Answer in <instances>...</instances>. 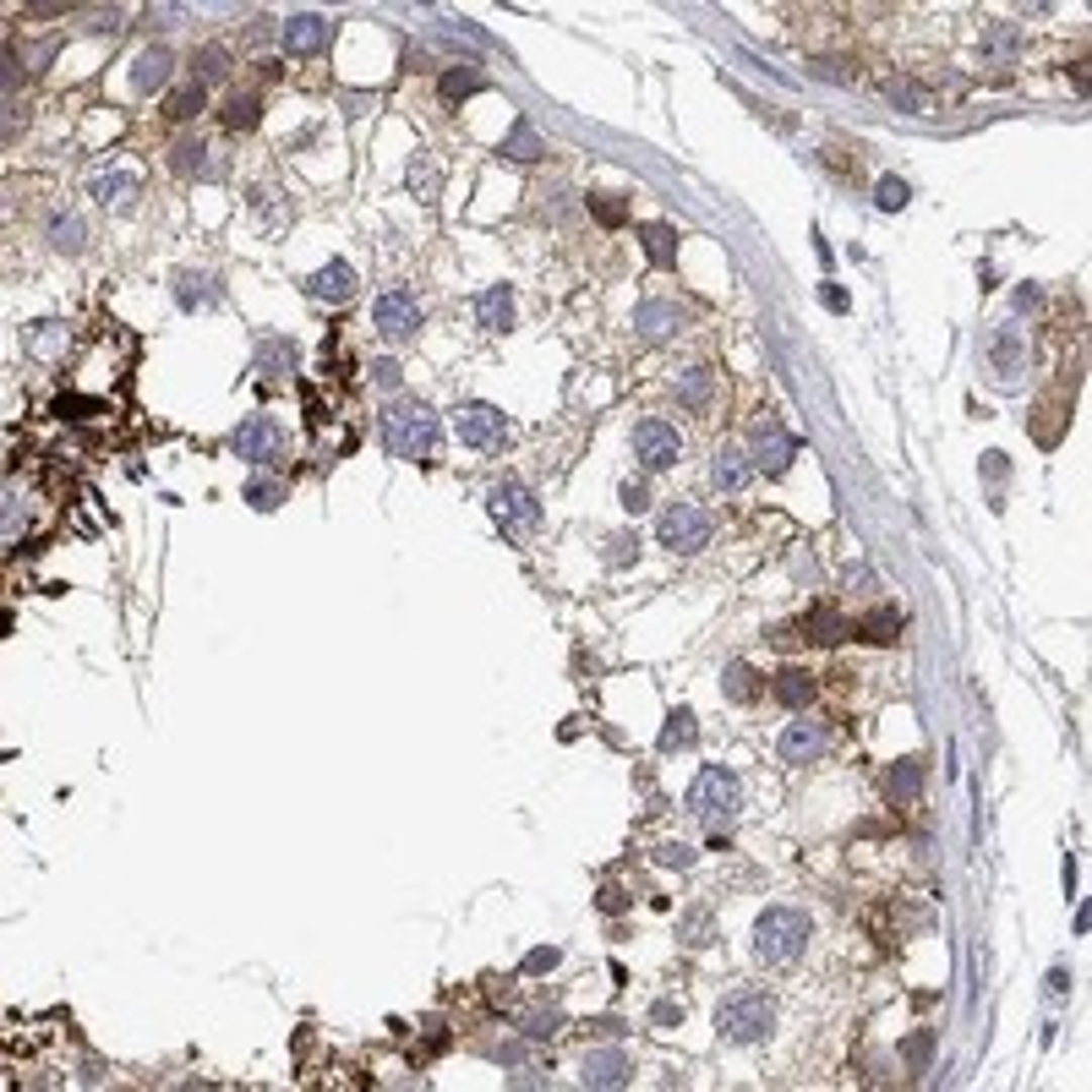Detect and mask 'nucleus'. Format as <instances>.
Returning a JSON list of instances; mask_svg holds the SVG:
<instances>
[{
	"label": "nucleus",
	"instance_id": "nucleus-14",
	"mask_svg": "<svg viewBox=\"0 0 1092 1092\" xmlns=\"http://www.w3.org/2000/svg\"><path fill=\"white\" fill-rule=\"evenodd\" d=\"M825 754V726L819 721H792L787 732H781V760L787 765H808Z\"/></svg>",
	"mask_w": 1092,
	"mask_h": 1092
},
{
	"label": "nucleus",
	"instance_id": "nucleus-26",
	"mask_svg": "<svg viewBox=\"0 0 1092 1092\" xmlns=\"http://www.w3.org/2000/svg\"><path fill=\"white\" fill-rule=\"evenodd\" d=\"M230 77V49L224 44H208V49H197V61H192V83H224Z\"/></svg>",
	"mask_w": 1092,
	"mask_h": 1092
},
{
	"label": "nucleus",
	"instance_id": "nucleus-43",
	"mask_svg": "<svg viewBox=\"0 0 1092 1092\" xmlns=\"http://www.w3.org/2000/svg\"><path fill=\"white\" fill-rule=\"evenodd\" d=\"M656 863H662V869H689L694 853L683 841H667V847H656Z\"/></svg>",
	"mask_w": 1092,
	"mask_h": 1092
},
{
	"label": "nucleus",
	"instance_id": "nucleus-25",
	"mask_svg": "<svg viewBox=\"0 0 1092 1092\" xmlns=\"http://www.w3.org/2000/svg\"><path fill=\"white\" fill-rule=\"evenodd\" d=\"M710 476H716L721 492H743V487H749V460H743L737 449H721L716 465H710Z\"/></svg>",
	"mask_w": 1092,
	"mask_h": 1092
},
{
	"label": "nucleus",
	"instance_id": "nucleus-18",
	"mask_svg": "<svg viewBox=\"0 0 1092 1092\" xmlns=\"http://www.w3.org/2000/svg\"><path fill=\"white\" fill-rule=\"evenodd\" d=\"M170 66H175V56H170L165 44H147L142 56H137V66H131V88H137V93L165 88L170 83Z\"/></svg>",
	"mask_w": 1092,
	"mask_h": 1092
},
{
	"label": "nucleus",
	"instance_id": "nucleus-47",
	"mask_svg": "<svg viewBox=\"0 0 1092 1092\" xmlns=\"http://www.w3.org/2000/svg\"><path fill=\"white\" fill-rule=\"evenodd\" d=\"M590 213L601 224H623V202H612V197H590Z\"/></svg>",
	"mask_w": 1092,
	"mask_h": 1092
},
{
	"label": "nucleus",
	"instance_id": "nucleus-34",
	"mask_svg": "<svg viewBox=\"0 0 1092 1092\" xmlns=\"http://www.w3.org/2000/svg\"><path fill=\"white\" fill-rule=\"evenodd\" d=\"M699 737V726H694V710H672L667 716V726H662V749L672 754V749H689Z\"/></svg>",
	"mask_w": 1092,
	"mask_h": 1092
},
{
	"label": "nucleus",
	"instance_id": "nucleus-46",
	"mask_svg": "<svg viewBox=\"0 0 1092 1092\" xmlns=\"http://www.w3.org/2000/svg\"><path fill=\"white\" fill-rule=\"evenodd\" d=\"M372 377H377V388H399L404 383V367H399V361H372Z\"/></svg>",
	"mask_w": 1092,
	"mask_h": 1092
},
{
	"label": "nucleus",
	"instance_id": "nucleus-27",
	"mask_svg": "<svg viewBox=\"0 0 1092 1092\" xmlns=\"http://www.w3.org/2000/svg\"><path fill=\"white\" fill-rule=\"evenodd\" d=\"M213 147L208 142H175V170L181 175H202V181H213L219 175V165H213Z\"/></svg>",
	"mask_w": 1092,
	"mask_h": 1092
},
{
	"label": "nucleus",
	"instance_id": "nucleus-24",
	"mask_svg": "<svg viewBox=\"0 0 1092 1092\" xmlns=\"http://www.w3.org/2000/svg\"><path fill=\"white\" fill-rule=\"evenodd\" d=\"M258 372L274 383V377H290L295 372V344L290 339H263L258 344Z\"/></svg>",
	"mask_w": 1092,
	"mask_h": 1092
},
{
	"label": "nucleus",
	"instance_id": "nucleus-6",
	"mask_svg": "<svg viewBox=\"0 0 1092 1092\" xmlns=\"http://www.w3.org/2000/svg\"><path fill=\"white\" fill-rule=\"evenodd\" d=\"M662 547L667 552H699L710 541V514L705 508H694V503H672L667 514H662Z\"/></svg>",
	"mask_w": 1092,
	"mask_h": 1092
},
{
	"label": "nucleus",
	"instance_id": "nucleus-19",
	"mask_svg": "<svg viewBox=\"0 0 1092 1092\" xmlns=\"http://www.w3.org/2000/svg\"><path fill=\"white\" fill-rule=\"evenodd\" d=\"M476 317H481V328H487V333L514 328V290H508V285H492V290L476 301Z\"/></svg>",
	"mask_w": 1092,
	"mask_h": 1092
},
{
	"label": "nucleus",
	"instance_id": "nucleus-52",
	"mask_svg": "<svg viewBox=\"0 0 1092 1092\" xmlns=\"http://www.w3.org/2000/svg\"><path fill=\"white\" fill-rule=\"evenodd\" d=\"M492 1060H503V1065H519V1060H524V1049H519V1044H497V1049H492Z\"/></svg>",
	"mask_w": 1092,
	"mask_h": 1092
},
{
	"label": "nucleus",
	"instance_id": "nucleus-3",
	"mask_svg": "<svg viewBox=\"0 0 1092 1092\" xmlns=\"http://www.w3.org/2000/svg\"><path fill=\"white\" fill-rule=\"evenodd\" d=\"M808 918L803 912H792V907H771L760 923H754V956L760 962H771V967H781V962H798L803 956V946H808Z\"/></svg>",
	"mask_w": 1092,
	"mask_h": 1092
},
{
	"label": "nucleus",
	"instance_id": "nucleus-32",
	"mask_svg": "<svg viewBox=\"0 0 1092 1092\" xmlns=\"http://www.w3.org/2000/svg\"><path fill=\"white\" fill-rule=\"evenodd\" d=\"M644 252H651V263H678V230L672 224H644Z\"/></svg>",
	"mask_w": 1092,
	"mask_h": 1092
},
{
	"label": "nucleus",
	"instance_id": "nucleus-10",
	"mask_svg": "<svg viewBox=\"0 0 1092 1092\" xmlns=\"http://www.w3.org/2000/svg\"><path fill=\"white\" fill-rule=\"evenodd\" d=\"M492 514H497V524H508V530H535V524H541V503H535V492L519 487V481H497Z\"/></svg>",
	"mask_w": 1092,
	"mask_h": 1092
},
{
	"label": "nucleus",
	"instance_id": "nucleus-50",
	"mask_svg": "<svg viewBox=\"0 0 1092 1092\" xmlns=\"http://www.w3.org/2000/svg\"><path fill=\"white\" fill-rule=\"evenodd\" d=\"M547 967H558V951H552V946H547V951H530V956H524V973H547Z\"/></svg>",
	"mask_w": 1092,
	"mask_h": 1092
},
{
	"label": "nucleus",
	"instance_id": "nucleus-44",
	"mask_svg": "<svg viewBox=\"0 0 1092 1092\" xmlns=\"http://www.w3.org/2000/svg\"><path fill=\"white\" fill-rule=\"evenodd\" d=\"M623 508L628 514H644V508H651V487H644V481H623Z\"/></svg>",
	"mask_w": 1092,
	"mask_h": 1092
},
{
	"label": "nucleus",
	"instance_id": "nucleus-49",
	"mask_svg": "<svg viewBox=\"0 0 1092 1092\" xmlns=\"http://www.w3.org/2000/svg\"><path fill=\"white\" fill-rule=\"evenodd\" d=\"M633 552H639V541H633V535H612V552H606V563H628Z\"/></svg>",
	"mask_w": 1092,
	"mask_h": 1092
},
{
	"label": "nucleus",
	"instance_id": "nucleus-23",
	"mask_svg": "<svg viewBox=\"0 0 1092 1092\" xmlns=\"http://www.w3.org/2000/svg\"><path fill=\"white\" fill-rule=\"evenodd\" d=\"M771 689H776V699H781V705L803 710L808 699H814V678H808L803 667H787V672H776V683H771Z\"/></svg>",
	"mask_w": 1092,
	"mask_h": 1092
},
{
	"label": "nucleus",
	"instance_id": "nucleus-51",
	"mask_svg": "<svg viewBox=\"0 0 1092 1092\" xmlns=\"http://www.w3.org/2000/svg\"><path fill=\"white\" fill-rule=\"evenodd\" d=\"M601 907H606V912H623V907H628V896L617 891V885H606V891H601Z\"/></svg>",
	"mask_w": 1092,
	"mask_h": 1092
},
{
	"label": "nucleus",
	"instance_id": "nucleus-28",
	"mask_svg": "<svg viewBox=\"0 0 1092 1092\" xmlns=\"http://www.w3.org/2000/svg\"><path fill=\"white\" fill-rule=\"evenodd\" d=\"M858 633H863L869 644H891L896 633H901V612H896V606H874V612L858 623Z\"/></svg>",
	"mask_w": 1092,
	"mask_h": 1092
},
{
	"label": "nucleus",
	"instance_id": "nucleus-54",
	"mask_svg": "<svg viewBox=\"0 0 1092 1092\" xmlns=\"http://www.w3.org/2000/svg\"><path fill=\"white\" fill-rule=\"evenodd\" d=\"M923 1055H928V1037H912V1044H907V1060L923 1065Z\"/></svg>",
	"mask_w": 1092,
	"mask_h": 1092
},
{
	"label": "nucleus",
	"instance_id": "nucleus-4",
	"mask_svg": "<svg viewBox=\"0 0 1092 1092\" xmlns=\"http://www.w3.org/2000/svg\"><path fill=\"white\" fill-rule=\"evenodd\" d=\"M776 1010L765 994H737V1000H726L716 1010V1032L726 1037V1044H760L765 1032H771Z\"/></svg>",
	"mask_w": 1092,
	"mask_h": 1092
},
{
	"label": "nucleus",
	"instance_id": "nucleus-45",
	"mask_svg": "<svg viewBox=\"0 0 1092 1092\" xmlns=\"http://www.w3.org/2000/svg\"><path fill=\"white\" fill-rule=\"evenodd\" d=\"M410 186H415V192H421V197L431 202V192H437V175H431V165H426V159H415V165H410Z\"/></svg>",
	"mask_w": 1092,
	"mask_h": 1092
},
{
	"label": "nucleus",
	"instance_id": "nucleus-1",
	"mask_svg": "<svg viewBox=\"0 0 1092 1092\" xmlns=\"http://www.w3.org/2000/svg\"><path fill=\"white\" fill-rule=\"evenodd\" d=\"M383 442L394 460H431L437 454V415L421 399H399L383 415Z\"/></svg>",
	"mask_w": 1092,
	"mask_h": 1092
},
{
	"label": "nucleus",
	"instance_id": "nucleus-35",
	"mask_svg": "<svg viewBox=\"0 0 1092 1092\" xmlns=\"http://www.w3.org/2000/svg\"><path fill=\"white\" fill-rule=\"evenodd\" d=\"M258 110H263L258 93H235V99L224 104V126H230V131H252V126H258Z\"/></svg>",
	"mask_w": 1092,
	"mask_h": 1092
},
{
	"label": "nucleus",
	"instance_id": "nucleus-16",
	"mask_svg": "<svg viewBox=\"0 0 1092 1092\" xmlns=\"http://www.w3.org/2000/svg\"><path fill=\"white\" fill-rule=\"evenodd\" d=\"M306 290H312V301L344 306L350 295H356V268H350V263H328V268H317V274L306 279Z\"/></svg>",
	"mask_w": 1092,
	"mask_h": 1092
},
{
	"label": "nucleus",
	"instance_id": "nucleus-13",
	"mask_svg": "<svg viewBox=\"0 0 1092 1092\" xmlns=\"http://www.w3.org/2000/svg\"><path fill=\"white\" fill-rule=\"evenodd\" d=\"M683 317L672 301H644L639 312H633V328H639V339H651V344H662V339H672V333H683Z\"/></svg>",
	"mask_w": 1092,
	"mask_h": 1092
},
{
	"label": "nucleus",
	"instance_id": "nucleus-7",
	"mask_svg": "<svg viewBox=\"0 0 1092 1092\" xmlns=\"http://www.w3.org/2000/svg\"><path fill=\"white\" fill-rule=\"evenodd\" d=\"M454 426H460L465 449H481V454H492V449L508 442V415L492 410V404H465V410L454 415Z\"/></svg>",
	"mask_w": 1092,
	"mask_h": 1092
},
{
	"label": "nucleus",
	"instance_id": "nucleus-40",
	"mask_svg": "<svg viewBox=\"0 0 1092 1092\" xmlns=\"http://www.w3.org/2000/svg\"><path fill=\"white\" fill-rule=\"evenodd\" d=\"M558 1027H563V1016H558L552 1005H547V1010H530V1016H524V1037H552Z\"/></svg>",
	"mask_w": 1092,
	"mask_h": 1092
},
{
	"label": "nucleus",
	"instance_id": "nucleus-55",
	"mask_svg": "<svg viewBox=\"0 0 1092 1092\" xmlns=\"http://www.w3.org/2000/svg\"><path fill=\"white\" fill-rule=\"evenodd\" d=\"M825 306H830V312H847V295L835 290V285H825Z\"/></svg>",
	"mask_w": 1092,
	"mask_h": 1092
},
{
	"label": "nucleus",
	"instance_id": "nucleus-2",
	"mask_svg": "<svg viewBox=\"0 0 1092 1092\" xmlns=\"http://www.w3.org/2000/svg\"><path fill=\"white\" fill-rule=\"evenodd\" d=\"M737 808H743V787H737L732 771H721V765H705V771L694 776L689 787V814H699L710 830L721 835V825H732Z\"/></svg>",
	"mask_w": 1092,
	"mask_h": 1092
},
{
	"label": "nucleus",
	"instance_id": "nucleus-12",
	"mask_svg": "<svg viewBox=\"0 0 1092 1092\" xmlns=\"http://www.w3.org/2000/svg\"><path fill=\"white\" fill-rule=\"evenodd\" d=\"M328 17H317V11H301V17H290L285 28H279V38H285L290 56H317V49H328Z\"/></svg>",
	"mask_w": 1092,
	"mask_h": 1092
},
{
	"label": "nucleus",
	"instance_id": "nucleus-29",
	"mask_svg": "<svg viewBox=\"0 0 1092 1092\" xmlns=\"http://www.w3.org/2000/svg\"><path fill=\"white\" fill-rule=\"evenodd\" d=\"M49 240H56V252H83L88 246V224L77 219V213H56V219H49Z\"/></svg>",
	"mask_w": 1092,
	"mask_h": 1092
},
{
	"label": "nucleus",
	"instance_id": "nucleus-31",
	"mask_svg": "<svg viewBox=\"0 0 1092 1092\" xmlns=\"http://www.w3.org/2000/svg\"><path fill=\"white\" fill-rule=\"evenodd\" d=\"M1021 49V38L1010 22H994V28H983V61H1010Z\"/></svg>",
	"mask_w": 1092,
	"mask_h": 1092
},
{
	"label": "nucleus",
	"instance_id": "nucleus-20",
	"mask_svg": "<svg viewBox=\"0 0 1092 1092\" xmlns=\"http://www.w3.org/2000/svg\"><path fill=\"white\" fill-rule=\"evenodd\" d=\"M803 633H808L814 644H841L847 633H853V623H847V617L835 612V606H814V612L803 617Z\"/></svg>",
	"mask_w": 1092,
	"mask_h": 1092
},
{
	"label": "nucleus",
	"instance_id": "nucleus-22",
	"mask_svg": "<svg viewBox=\"0 0 1092 1092\" xmlns=\"http://www.w3.org/2000/svg\"><path fill=\"white\" fill-rule=\"evenodd\" d=\"M175 301H181L186 312H208V306L219 301V290H213L208 274H181L175 279Z\"/></svg>",
	"mask_w": 1092,
	"mask_h": 1092
},
{
	"label": "nucleus",
	"instance_id": "nucleus-15",
	"mask_svg": "<svg viewBox=\"0 0 1092 1092\" xmlns=\"http://www.w3.org/2000/svg\"><path fill=\"white\" fill-rule=\"evenodd\" d=\"M628 1071H633V1065H628L623 1049H590L579 1076H585V1087H623Z\"/></svg>",
	"mask_w": 1092,
	"mask_h": 1092
},
{
	"label": "nucleus",
	"instance_id": "nucleus-11",
	"mask_svg": "<svg viewBox=\"0 0 1092 1092\" xmlns=\"http://www.w3.org/2000/svg\"><path fill=\"white\" fill-rule=\"evenodd\" d=\"M792 454H798V442L787 437V426H781V421H760V426H754V465H760L765 476H781V470L792 465Z\"/></svg>",
	"mask_w": 1092,
	"mask_h": 1092
},
{
	"label": "nucleus",
	"instance_id": "nucleus-33",
	"mask_svg": "<svg viewBox=\"0 0 1092 1092\" xmlns=\"http://www.w3.org/2000/svg\"><path fill=\"white\" fill-rule=\"evenodd\" d=\"M503 154L519 159V165H530V159H541L547 147H541V137H535V126H524V120H519V126L503 137Z\"/></svg>",
	"mask_w": 1092,
	"mask_h": 1092
},
{
	"label": "nucleus",
	"instance_id": "nucleus-36",
	"mask_svg": "<svg viewBox=\"0 0 1092 1092\" xmlns=\"http://www.w3.org/2000/svg\"><path fill=\"white\" fill-rule=\"evenodd\" d=\"M246 503L258 508V514H268V508H279V503H285V481H268V476H258V481L246 487Z\"/></svg>",
	"mask_w": 1092,
	"mask_h": 1092
},
{
	"label": "nucleus",
	"instance_id": "nucleus-42",
	"mask_svg": "<svg viewBox=\"0 0 1092 1092\" xmlns=\"http://www.w3.org/2000/svg\"><path fill=\"white\" fill-rule=\"evenodd\" d=\"M465 93H481V77L476 72H449V77H442V99H465Z\"/></svg>",
	"mask_w": 1092,
	"mask_h": 1092
},
{
	"label": "nucleus",
	"instance_id": "nucleus-37",
	"mask_svg": "<svg viewBox=\"0 0 1092 1092\" xmlns=\"http://www.w3.org/2000/svg\"><path fill=\"white\" fill-rule=\"evenodd\" d=\"M721 689L732 694V699H754V694H760V683H754V667H749V662H732V667H726V678H721Z\"/></svg>",
	"mask_w": 1092,
	"mask_h": 1092
},
{
	"label": "nucleus",
	"instance_id": "nucleus-17",
	"mask_svg": "<svg viewBox=\"0 0 1092 1092\" xmlns=\"http://www.w3.org/2000/svg\"><path fill=\"white\" fill-rule=\"evenodd\" d=\"M983 356L994 361V372H1000L1005 383H1010V377H1016L1021 367H1027V344H1021V333H1016V328H994V333H989V344H983Z\"/></svg>",
	"mask_w": 1092,
	"mask_h": 1092
},
{
	"label": "nucleus",
	"instance_id": "nucleus-48",
	"mask_svg": "<svg viewBox=\"0 0 1092 1092\" xmlns=\"http://www.w3.org/2000/svg\"><path fill=\"white\" fill-rule=\"evenodd\" d=\"M651 1021H656V1027H678V1021H683V1005H678V1000H662V1005L651 1010Z\"/></svg>",
	"mask_w": 1092,
	"mask_h": 1092
},
{
	"label": "nucleus",
	"instance_id": "nucleus-41",
	"mask_svg": "<svg viewBox=\"0 0 1092 1092\" xmlns=\"http://www.w3.org/2000/svg\"><path fill=\"white\" fill-rule=\"evenodd\" d=\"M874 197H880V208H885V213L907 208V181H896V175H885V181H880V192H874Z\"/></svg>",
	"mask_w": 1092,
	"mask_h": 1092
},
{
	"label": "nucleus",
	"instance_id": "nucleus-30",
	"mask_svg": "<svg viewBox=\"0 0 1092 1092\" xmlns=\"http://www.w3.org/2000/svg\"><path fill=\"white\" fill-rule=\"evenodd\" d=\"M885 787H891V798H896V803H912V798L923 792V760H901Z\"/></svg>",
	"mask_w": 1092,
	"mask_h": 1092
},
{
	"label": "nucleus",
	"instance_id": "nucleus-53",
	"mask_svg": "<svg viewBox=\"0 0 1092 1092\" xmlns=\"http://www.w3.org/2000/svg\"><path fill=\"white\" fill-rule=\"evenodd\" d=\"M56 344H61V333H33V350H38V356H49Z\"/></svg>",
	"mask_w": 1092,
	"mask_h": 1092
},
{
	"label": "nucleus",
	"instance_id": "nucleus-38",
	"mask_svg": "<svg viewBox=\"0 0 1092 1092\" xmlns=\"http://www.w3.org/2000/svg\"><path fill=\"white\" fill-rule=\"evenodd\" d=\"M678 399L689 404V410H699V404L710 399V372H705V367H694V372H689V377H683V383H678Z\"/></svg>",
	"mask_w": 1092,
	"mask_h": 1092
},
{
	"label": "nucleus",
	"instance_id": "nucleus-8",
	"mask_svg": "<svg viewBox=\"0 0 1092 1092\" xmlns=\"http://www.w3.org/2000/svg\"><path fill=\"white\" fill-rule=\"evenodd\" d=\"M372 322L383 339H410V333L421 328V301H415L410 290H383L372 301Z\"/></svg>",
	"mask_w": 1092,
	"mask_h": 1092
},
{
	"label": "nucleus",
	"instance_id": "nucleus-21",
	"mask_svg": "<svg viewBox=\"0 0 1092 1092\" xmlns=\"http://www.w3.org/2000/svg\"><path fill=\"white\" fill-rule=\"evenodd\" d=\"M93 197H99L104 208H131V202H137V175H126V170L99 175V181H93Z\"/></svg>",
	"mask_w": 1092,
	"mask_h": 1092
},
{
	"label": "nucleus",
	"instance_id": "nucleus-9",
	"mask_svg": "<svg viewBox=\"0 0 1092 1092\" xmlns=\"http://www.w3.org/2000/svg\"><path fill=\"white\" fill-rule=\"evenodd\" d=\"M678 454H683L678 426H667V421H639V426H633V460H639L644 470L678 465Z\"/></svg>",
	"mask_w": 1092,
	"mask_h": 1092
},
{
	"label": "nucleus",
	"instance_id": "nucleus-39",
	"mask_svg": "<svg viewBox=\"0 0 1092 1092\" xmlns=\"http://www.w3.org/2000/svg\"><path fill=\"white\" fill-rule=\"evenodd\" d=\"M202 110V83H186L181 93H170V115L175 120H192Z\"/></svg>",
	"mask_w": 1092,
	"mask_h": 1092
},
{
	"label": "nucleus",
	"instance_id": "nucleus-5",
	"mask_svg": "<svg viewBox=\"0 0 1092 1092\" xmlns=\"http://www.w3.org/2000/svg\"><path fill=\"white\" fill-rule=\"evenodd\" d=\"M230 449H235V460H246V465H268L285 454V426H279L274 415H246V421L230 431Z\"/></svg>",
	"mask_w": 1092,
	"mask_h": 1092
}]
</instances>
